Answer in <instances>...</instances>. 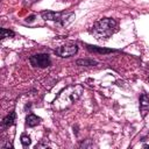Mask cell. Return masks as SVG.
Listing matches in <instances>:
<instances>
[{"mask_svg":"<svg viewBox=\"0 0 149 149\" xmlns=\"http://www.w3.org/2000/svg\"><path fill=\"white\" fill-rule=\"evenodd\" d=\"M83 93V86L81 85H71L65 87L55 99L54 101V108L57 111L65 109L70 107Z\"/></svg>","mask_w":149,"mask_h":149,"instance_id":"1","label":"cell"},{"mask_svg":"<svg viewBox=\"0 0 149 149\" xmlns=\"http://www.w3.org/2000/svg\"><path fill=\"white\" fill-rule=\"evenodd\" d=\"M118 27V22L114 19H102L98 22H95L91 29V33L98 38V40H102V38H107L109 37Z\"/></svg>","mask_w":149,"mask_h":149,"instance_id":"2","label":"cell"},{"mask_svg":"<svg viewBox=\"0 0 149 149\" xmlns=\"http://www.w3.org/2000/svg\"><path fill=\"white\" fill-rule=\"evenodd\" d=\"M41 16L45 21H57L62 26H66L68 23H70L74 19V14L73 13L63 14V13L52 12V10H44V12L41 13Z\"/></svg>","mask_w":149,"mask_h":149,"instance_id":"3","label":"cell"},{"mask_svg":"<svg viewBox=\"0 0 149 149\" xmlns=\"http://www.w3.org/2000/svg\"><path fill=\"white\" fill-rule=\"evenodd\" d=\"M29 62H30V64L33 66L41 68V69L48 68L50 65V63H51L50 62V57L47 54H36V55H33V56H30Z\"/></svg>","mask_w":149,"mask_h":149,"instance_id":"4","label":"cell"},{"mask_svg":"<svg viewBox=\"0 0 149 149\" xmlns=\"http://www.w3.org/2000/svg\"><path fill=\"white\" fill-rule=\"evenodd\" d=\"M78 51V47L77 44H65V45H62L59 48H57L55 50L56 55L61 56V57H70V56H73L74 54H77Z\"/></svg>","mask_w":149,"mask_h":149,"instance_id":"5","label":"cell"},{"mask_svg":"<svg viewBox=\"0 0 149 149\" xmlns=\"http://www.w3.org/2000/svg\"><path fill=\"white\" fill-rule=\"evenodd\" d=\"M148 111H149V97L146 93H143L140 97V112H141V116L144 118L147 115Z\"/></svg>","mask_w":149,"mask_h":149,"instance_id":"6","label":"cell"},{"mask_svg":"<svg viewBox=\"0 0 149 149\" xmlns=\"http://www.w3.org/2000/svg\"><path fill=\"white\" fill-rule=\"evenodd\" d=\"M41 121V119L38 116H36L35 114H28L26 118V123L29 127H35L36 125H38Z\"/></svg>","mask_w":149,"mask_h":149,"instance_id":"7","label":"cell"},{"mask_svg":"<svg viewBox=\"0 0 149 149\" xmlns=\"http://www.w3.org/2000/svg\"><path fill=\"white\" fill-rule=\"evenodd\" d=\"M15 118H16L15 112H10L7 116L3 118V120H2V125H3L5 127H9V126H12V125L14 123V121H15Z\"/></svg>","mask_w":149,"mask_h":149,"instance_id":"8","label":"cell"},{"mask_svg":"<svg viewBox=\"0 0 149 149\" xmlns=\"http://www.w3.org/2000/svg\"><path fill=\"white\" fill-rule=\"evenodd\" d=\"M86 48H87L90 51L99 52V54H111V52H114V51H115V50H113V49H105V48H98V47H92V45H86Z\"/></svg>","mask_w":149,"mask_h":149,"instance_id":"9","label":"cell"},{"mask_svg":"<svg viewBox=\"0 0 149 149\" xmlns=\"http://www.w3.org/2000/svg\"><path fill=\"white\" fill-rule=\"evenodd\" d=\"M78 65H85V66H91V65H97L98 62L93 59H78L77 61Z\"/></svg>","mask_w":149,"mask_h":149,"instance_id":"10","label":"cell"},{"mask_svg":"<svg viewBox=\"0 0 149 149\" xmlns=\"http://www.w3.org/2000/svg\"><path fill=\"white\" fill-rule=\"evenodd\" d=\"M15 34L13 30H9V29H6V28H1V38H7V37H13Z\"/></svg>","mask_w":149,"mask_h":149,"instance_id":"11","label":"cell"},{"mask_svg":"<svg viewBox=\"0 0 149 149\" xmlns=\"http://www.w3.org/2000/svg\"><path fill=\"white\" fill-rule=\"evenodd\" d=\"M30 137L28 136V135H26V134H22L21 135V143H22V146L26 148V147H28L29 144H30Z\"/></svg>","mask_w":149,"mask_h":149,"instance_id":"12","label":"cell"},{"mask_svg":"<svg viewBox=\"0 0 149 149\" xmlns=\"http://www.w3.org/2000/svg\"><path fill=\"white\" fill-rule=\"evenodd\" d=\"M34 20H35V15H30V16H28L26 19V22H33Z\"/></svg>","mask_w":149,"mask_h":149,"instance_id":"13","label":"cell"}]
</instances>
